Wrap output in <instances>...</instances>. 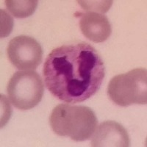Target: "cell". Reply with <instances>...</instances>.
I'll use <instances>...</instances> for the list:
<instances>
[{
	"label": "cell",
	"mask_w": 147,
	"mask_h": 147,
	"mask_svg": "<svg viewBox=\"0 0 147 147\" xmlns=\"http://www.w3.org/2000/svg\"><path fill=\"white\" fill-rule=\"evenodd\" d=\"M5 5L7 10L16 18H23L30 16L35 12L37 6V0H30V1H12L6 0Z\"/></svg>",
	"instance_id": "cell-8"
},
{
	"label": "cell",
	"mask_w": 147,
	"mask_h": 147,
	"mask_svg": "<svg viewBox=\"0 0 147 147\" xmlns=\"http://www.w3.org/2000/svg\"><path fill=\"white\" fill-rule=\"evenodd\" d=\"M44 92L42 79L32 70L16 72L7 85V94L12 105L22 110H30L38 105Z\"/></svg>",
	"instance_id": "cell-4"
},
{
	"label": "cell",
	"mask_w": 147,
	"mask_h": 147,
	"mask_svg": "<svg viewBox=\"0 0 147 147\" xmlns=\"http://www.w3.org/2000/svg\"><path fill=\"white\" fill-rule=\"evenodd\" d=\"M1 18H2V23H1V37L5 38L10 35L13 29V18L5 12V10H1Z\"/></svg>",
	"instance_id": "cell-10"
},
{
	"label": "cell",
	"mask_w": 147,
	"mask_h": 147,
	"mask_svg": "<svg viewBox=\"0 0 147 147\" xmlns=\"http://www.w3.org/2000/svg\"><path fill=\"white\" fill-rule=\"evenodd\" d=\"M44 82L54 96L78 103L99 90L105 77L100 55L85 43L59 47L49 54L43 69Z\"/></svg>",
	"instance_id": "cell-1"
},
{
	"label": "cell",
	"mask_w": 147,
	"mask_h": 147,
	"mask_svg": "<svg viewBox=\"0 0 147 147\" xmlns=\"http://www.w3.org/2000/svg\"><path fill=\"white\" fill-rule=\"evenodd\" d=\"M107 94L114 103L121 107L146 104V69L138 68L115 76L109 83Z\"/></svg>",
	"instance_id": "cell-3"
},
{
	"label": "cell",
	"mask_w": 147,
	"mask_h": 147,
	"mask_svg": "<svg viewBox=\"0 0 147 147\" xmlns=\"http://www.w3.org/2000/svg\"><path fill=\"white\" fill-rule=\"evenodd\" d=\"M129 144L125 128L113 121L102 123L94 132L91 140V146L94 147H128Z\"/></svg>",
	"instance_id": "cell-6"
},
{
	"label": "cell",
	"mask_w": 147,
	"mask_h": 147,
	"mask_svg": "<svg viewBox=\"0 0 147 147\" xmlns=\"http://www.w3.org/2000/svg\"><path fill=\"white\" fill-rule=\"evenodd\" d=\"M49 123L52 130L58 136L83 141L94 133L97 119L89 107L60 104L52 110Z\"/></svg>",
	"instance_id": "cell-2"
},
{
	"label": "cell",
	"mask_w": 147,
	"mask_h": 147,
	"mask_svg": "<svg viewBox=\"0 0 147 147\" xmlns=\"http://www.w3.org/2000/svg\"><path fill=\"white\" fill-rule=\"evenodd\" d=\"M82 8L88 12L106 13L112 5V1H79Z\"/></svg>",
	"instance_id": "cell-9"
},
{
	"label": "cell",
	"mask_w": 147,
	"mask_h": 147,
	"mask_svg": "<svg viewBox=\"0 0 147 147\" xmlns=\"http://www.w3.org/2000/svg\"><path fill=\"white\" fill-rule=\"evenodd\" d=\"M7 56L11 63L19 70H33L42 62L43 50L33 38L19 35L9 42Z\"/></svg>",
	"instance_id": "cell-5"
},
{
	"label": "cell",
	"mask_w": 147,
	"mask_h": 147,
	"mask_svg": "<svg viewBox=\"0 0 147 147\" xmlns=\"http://www.w3.org/2000/svg\"><path fill=\"white\" fill-rule=\"evenodd\" d=\"M80 17V27L82 34L87 38L95 43L105 41L111 34V26L108 18L103 14L96 12L76 13Z\"/></svg>",
	"instance_id": "cell-7"
}]
</instances>
